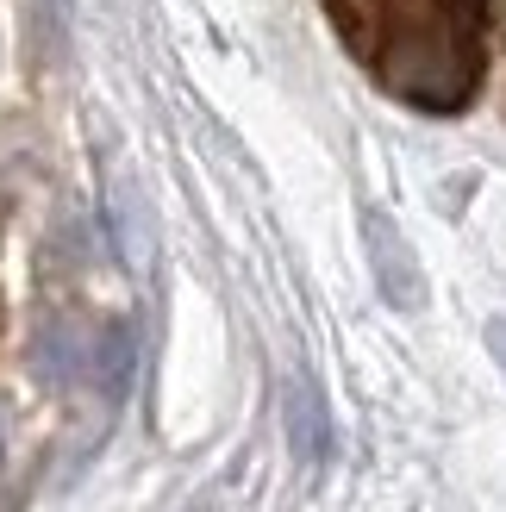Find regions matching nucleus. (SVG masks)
<instances>
[{"instance_id": "obj_1", "label": "nucleus", "mask_w": 506, "mask_h": 512, "mask_svg": "<svg viewBox=\"0 0 506 512\" xmlns=\"http://www.w3.org/2000/svg\"><path fill=\"white\" fill-rule=\"evenodd\" d=\"M488 0H375L369 69L407 107L457 113L482 82Z\"/></svg>"}, {"instance_id": "obj_2", "label": "nucleus", "mask_w": 506, "mask_h": 512, "mask_svg": "<svg viewBox=\"0 0 506 512\" xmlns=\"http://www.w3.org/2000/svg\"><path fill=\"white\" fill-rule=\"evenodd\" d=\"M363 238H369V263H375V288H382L388 306H419L425 300V275H419V256L413 244L400 238V225L388 213H363Z\"/></svg>"}, {"instance_id": "obj_4", "label": "nucleus", "mask_w": 506, "mask_h": 512, "mask_svg": "<svg viewBox=\"0 0 506 512\" xmlns=\"http://www.w3.org/2000/svg\"><path fill=\"white\" fill-rule=\"evenodd\" d=\"M488 344H494V356L506 363V319H494V325H488Z\"/></svg>"}, {"instance_id": "obj_3", "label": "nucleus", "mask_w": 506, "mask_h": 512, "mask_svg": "<svg viewBox=\"0 0 506 512\" xmlns=\"http://www.w3.org/2000/svg\"><path fill=\"white\" fill-rule=\"evenodd\" d=\"M288 438H294V450L307 456V463L332 456V413H325V394L313 381H294L288 388Z\"/></svg>"}]
</instances>
